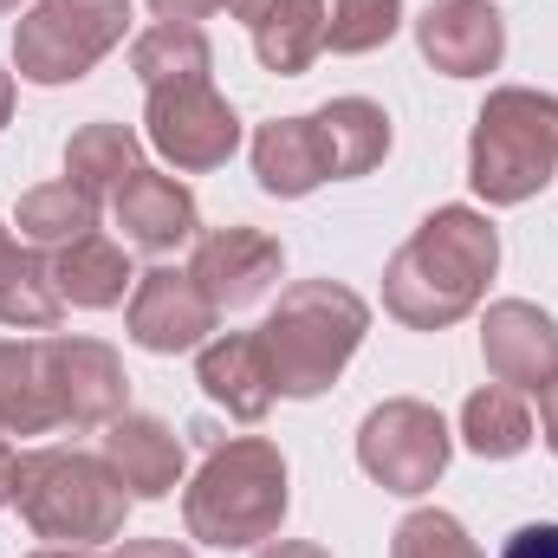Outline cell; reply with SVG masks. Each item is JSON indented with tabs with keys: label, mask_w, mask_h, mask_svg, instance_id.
<instances>
[{
	"label": "cell",
	"mask_w": 558,
	"mask_h": 558,
	"mask_svg": "<svg viewBox=\"0 0 558 558\" xmlns=\"http://www.w3.org/2000/svg\"><path fill=\"white\" fill-rule=\"evenodd\" d=\"M461 441L481 454V461H513L533 448V410L520 403V390L507 384H487L461 403Z\"/></svg>",
	"instance_id": "26"
},
{
	"label": "cell",
	"mask_w": 558,
	"mask_h": 558,
	"mask_svg": "<svg viewBox=\"0 0 558 558\" xmlns=\"http://www.w3.org/2000/svg\"><path fill=\"white\" fill-rule=\"evenodd\" d=\"M111 215H118V228H124V247H143V254H175V247H189V241L202 234L195 195H189L175 175H162V169H137V175L118 189Z\"/></svg>",
	"instance_id": "14"
},
{
	"label": "cell",
	"mask_w": 558,
	"mask_h": 558,
	"mask_svg": "<svg viewBox=\"0 0 558 558\" xmlns=\"http://www.w3.org/2000/svg\"><path fill=\"white\" fill-rule=\"evenodd\" d=\"M105 461L124 481L131 500H162L182 487V435L162 416H137L124 410L118 422H105Z\"/></svg>",
	"instance_id": "16"
},
{
	"label": "cell",
	"mask_w": 558,
	"mask_h": 558,
	"mask_svg": "<svg viewBox=\"0 0 558 558\" xmlns=\"http://www.w3.org/2000/svg\"><path fill=\"white\" fill-rule=\"evenodd\" d=\"M260 558H331V553L312 546V539H274V546H260Z\"/></svg>",
	"instance_id": "33"
},
{
	"label": "cell",
	"mask_w": 558,
	"mask_h": 558,
	"mask_svg": "<svg viewBox=\"0 0 558 558\" xmlns=\"http://www.w3.org/2000/svg\"><path fill=\"white\" fill-rule=\"evenodd\" d=\"M279 0H228V13H234V20H247V26H254V20H260V13H274Z\"/></svg>",
	"instance_id": "35"
},
{
	"label": "cell",
	"mask_w": 558,
	"mask_h": 558,
	"mask_svg": "<svg viewBox=\"0 0 558 558\" xmlns=\"http://www.w3.org/2000/svg\"><path fill=\"white\" fill-rule=\"evenodd\" d=\"M539 435H546V448L558 454V377L539 390Z\"/></svg>",
	"instance_id": "32"
},
{
	"label": "cell",
	"mask_w": 558,
	"mask_h": 558,
	"mask_svg": "<svg viewBox=\"0 0 558 558\" xmlns=\"http://www.w3.org/2000/svg\"><path fill=\"white\" fill-rule=\"evenodd\" d=\"M13 7H20V0H0V13H13Z\"/></svg>",
	"instance_id": "38"
},
{
	"label": "cell",
	"mask_w": 558,
	"mask_h": 558,
	"mask_svg": "<svg viewBox=\"0 0 558 558\" xmlns=\"http://www.w3.org/2000/svg\"><path fill=\"white\" fill-rule=\"evenodd\" d=\"M371 331V305L338 286V279H299L279 292V305L260 325V351H267V371H274V390L292 403H312L325 397L344 364L357 357Z\"/></svg>",
	"instance_id": "2"
},
{
	"label": "cell",
	"mask_w": 558,
	"mask_h": 558,
	"mask_svg": "<svg viewBox=\"0 0 558 558\" xmlns=\"http://www.w3.org/2000/svg\"><path fill=\"white\" fill-rule=\"evenodd\" d=\"M189 274H195V286L208 292L215 312H247V305H260V299L279 286V274H286V247H279L267 228H247V221L208 228V234H195Z\"/></svg>",
	"instance_id": "10"
},
{
	"label": "cell",
	"mask_w": 558,
	"mask_h": 558,
	"mask_svg": "<svg viewBox=\"0 0 558 558\" xmlns=\"http://www.w3.org/2000/svg\"><path fill=\"white\" fill-rule=\"evenodd\" d=\"M26 558H105L98 546H46V553H26Z\"/></svg>",
	"instance_id": "36"
},
{
	"label": "cell",
	"mask_w": 558,
	"mask_h": 558,
	"mask_svg": "<svg viewBox=\"0 0 558 558\" xmlns=\"http://www.w3.org/2000/svg\"><path fill=\"white\" fill-rule=\"evenodd\" d=\"M416 46L441 78H487L507 59V20L494 0H435L416 20Z\"/></svg>",
	"instance_id": "13"
},
{
	"label": "cell",
	"mask_w": 558,
	"mask_h": 558,
	"mask_svg": "<svg viewBox=\"0 0 558 558\" xmlns=\"http://www.w3.org/2000/svg\"><path fill=\"white\" fill-rule=\"evenodd\" d=\"M20 520L52 546H105L131 520V494L105 454L85 448H26L13 468Z\"/></svg>",
	"instance_id": "4"
},
{
	"label": "cell",
	"mask_w": 558,
	"mask_h": 558,
	"mask_svg": "<svg viewBox=\"0 0 558 558\" xmlns=\"http://www.w3.org/2000/svg\"><path fill=\"white\" fill-rule=\"evenodd\" d=\"M13 468H20V454H13L7 435H0V507H13Z\"/></svg>",
	"instance_id": "34"
},
{
	"label": "cell",
	"mask_w": 558,
	"mask_h": 558,
	"mask_svg": "<svg viewBox=\"0 0 558 558\" xmlns=\"http://www.w3.org/2000/svg\"><path fill=\"white\" fill-rule=\"evenodd\" d=\"M195 384L208 403H221L234 422H267L274 410V371L260 351V331H221L195 351Z\"/></svg>",
	"instance_id": "15"
},
{
	"label": "cell",
	"mask_w": 558,
	"mask_h": 558,
	"mask_svg": "<svg viewBox=\"0 0 558 558\" xmlns=\"http://www.w3.org/2000/svg\"><path fill=\"white\" fill-rule=\"evenodd\" d=\"M468 182L487 208H520L558 182V98L533 85H500L474 111Z\"/></svg>",
	"instance_id": "5"
},
{
	"label": "cell",
	"mask_w": 558,
	"mask_h": 558,
	"mask_svg": "<svg viewBox=\"0 0 558 558\" xmlns=\"http://www.w3.org/2000/svg\"><path fill=\"white\" fill-rule=\"evenodd\" d=\"M481 357L507 390H546L558 377V318L533 299H494L481 318Z\"/></svg>",
	"instance_id": "12"
},
{
	"label": "cell",
	"mask_w": 558,
	"mask_h": 558,
	"mask_svg": "<svg viewBox=\"0 0 558 558\" xmlns=\"http://www.w3.org/2000/svg\"><path fill=\"white\" fill-rule=\"evenodd\" d=\"M46 274H52V292L78 312H105V305H124V292L137 286L131 274V254L111 241V234H85L59 254H46Z\"/></svg>",
	"instance_id": "18"
},
{
	"label": "cell",
	"mask_w": 558,
	"mask_h": 558,
	"mask_svg": "<svg viewBox=\"0 0 558 558\" xmlns=\"http://www.w3.org/2000/svg\"><path fill=\"white\" fill-rule=\"evenodd\" d=\"M131 72L143 78V92L156 85H189V78H208L215 72V46L202 26L189 20H156L149 33L131 39Z\"/></svg>",
	"instance_id": "25"
},
{
	"label": "cell",
	"mask_w": 558,
	"mask_h": 558,
	"mask_svg": "<svg viewBox=\"0 0 558 558\" xmlns=\"http://www.w3.org/2000/svg\"><path fill=\"white\" fill-rule=\"evenodd\" d=\"M397 33H403V0H331L325 52H338V59H364V52L390 46Z\"/></svg>",
	"instance_id": "27"
},
{
	"label": "cell",
	"mask_w": 558,
	"mask_h": 558,
	"mask_svg": "<svg viewBox=\"0 0 558 558\" xmlns=\"http://www.w3.org/2000/svg\"><path fill=\"white\" fill-rule=\"evenodd\" d=\"M124 318H131V344L137 351L175 357V351H202L221 312L208 305V292L195 286L189 267H149L131 286V312Z\"/></svg>",
	"instance_id": "11"
},
{
	"label": "cell",
	"mask_w": 558,
	"mask_h": 558,
	"mask_svg": "<svg viewBox=\"0 0 558 558\" xmlns=\"http://www.w3.org/2000/svg\"><path fill=\"white\" fill-rule=\"evenodd\" d=\"M13 124V72H0V131Z\"/></svg>",
	"instance_id": "37"
},
{
	"label": "cell",
	"mask_w": 558,
	"mask_h": 558,
	"mask_svg": "<svg viewBox=\"0 0 558 558\" xmlns=\"http://www.w3.org/2000/svg\"><path fill=\"white\" fill-rule=\"evenodd\" d=\"M500 267V234L481 208H435L384 267V312L410 331L461 325Z\"/></svg>",
	"instance_id": "1"
},
{
	"label": "cell",
	"mask_w": 558,
	"mask_h": 558,
	"mask_svg": "<svg viewBox=\"0 0 558 558\" xmlns=\"http://www.w3.org/2000/svg\"><path fill=\"white\" fill-rule=\"evenodd\" d=\"M39 364L59 403V428H105L131 410V377L124 357L98 338H39Z\"/></svg>",
	"instance_id": "9"
},
{
	"label": "cell",
	"mask_w": 558,
	"mask_h": 558,
	"mask_svg": "<svg viewBox=\"0 0 558 558\" xmlns=\"http://www.w3.org/2000/svg\"><path fill=\"white\" fill-rule=\"evenodd\" d=\"M59 428V403L39 364V338H0V435Z\"/></svg>",
	"instance_id": "21"
},
{
	"label": "cell",
	"mask_w": 558,
	"mask_h": 558,
	"mask_svg": "<svg viewBox=\"0 0 558 558\" xmlns=\"http://www.w3.org/2000/svg\"><path fill=\"white\" fill-rule=\"evenodd\" d=\"M131 33V0H33L13 26V72L26 85H78Z\"/></svg>",
	"instance_id": "6"
},
{
	"label": "cell",
	"mask_w": 558,
	"mask_h": 558,
	"mask_svg": "<svg viewBox=\"0 0 558 558\" xmlns=\"http://www.w3.org/2000/svg\"><path fill=\"white\" fill-rule=\"evenodd\" d=\"M325 20L331 7L325 0H279L274 13H260L247 33H254V59L279 72V78H299L312 72V59L325 52Z\"/></svg>",
	"instance_id": "22"
},
{
	"label": "cell",
	"mask_w": 558,
	"mask_h": 558,
	"mask_svg": "<svg viewBox=\"0 0 558 558\" xmlns=\"http://www.w3.org/2000/svg\"><path fill=\"white\" fill-rule=\"evenodd\" d=\"M286 507H292V494H286V454H279V441H267V435L215 441L208 461L195 468L189 494H182L189 539L221 546V553H241V546L274 539Z\"/></svg>",
	"instance_id": "3"
},
{
	"label": "cell",
	"mask_w": 558,
	"mask_h": 558,
	"mask_svg": "<svg viewBox=\"0 0 558 558\" xmlns=\"http://www.w3.org/2000/svg\"><path fill=\"white\" fill-rule=\"evenodd\" d=\"M65 312V299L52 292V274L33 247H20L0 221V325L13 331H52Z\"/></svg>",
	"instance_id": "24"
},
{
	"label": "cell",
	"mask_w": 558,
	"mask_h": 558,
	"mask_svg": "<svg viewBox=\"0 0 558 558\" xmlns=\"http://www.w3.org/2000/svg\"><path fill=\"white\" fill-rule=\"evenodd\" d=\"M143 143H149L175 175H202V169H221V162L241 149V118H234V105H228L208 78L156 85V92L143 98Z\"/></svg>",
	"instance_id": "8"
},
{
	"label": "cell",
	"mask_w": 558,
	"mask_h": 558,
	"mask_svg": "<svg viewBox=\"0 0 558 558\" xmlns=\"http://www.w3.org/2000/svg\"><path fill=\"white\" fill-rule=\"evenodd\" d=\"M318 137H325V156H331V182H351V175H371L384 156H390V118L384 105L371 98H331L312 111Z\"/></svg>",
	"instance_id": "20"
},
{
	"label": "cell",
	"mask_w": 558,
	"mask_h": 558,
	"mask_svg": "<svg viewBox=\"0 0 558 558\" xmlns=\"http://www.w3.org/2000/svg\"><path fill=\"white\" fill-rule=\"evenodd\" d=\"M118 558H195L189 546H175V539H131Z\"/></svg>",
	"instance_id": "31"
},
{
	"label": "cell",
	"mask_w": 558,
	"mask_h": 558,
	"mask_svg": "<svg viewBox=\"0 0 558 558\" xmlns=\"http://www.w3.org/2000/svg\"><path fill=\"white\" fill-rule=\"evenodd\" d=\"M221 7H228V0H149L156 20H189V26L208 20V13H221Z\"/></svg>",
	"instance_id": "30"
},
{
	"label": "cell",
	"mask_w": 558,
	"mask_h": 558,
	"mask_svg": "<svg viewBox=\"0 0 558 558\" xmlns=\"http://www.w3.org/2000/svg\"><path fill=\"white\" fill-rule=\"evenodd\" d=\"M390 558H487V553L468 539V526H461L454 513L422 507V513H410V520L390 533Z\"/></svg>",
	"instance_id": "28"
},
{
	"label": "cell",
	"mask_w": 558,
	"mask_h": 558,
	"mask_svg": "<svg viewBox=\"0 0 558 558\" xmlns=\"http://www.w3.org/2000/svg\"><path fill=\"white\" fill-rule=\"evenodd\" d=\"M254 175L279 202H305L318 182H331V156L312 118H274L254 131Z\"/></svg>",
	"instance_id": "17"
},
{
	"label": "cell",
	"mask_w": 558,
	"mask_h": 558,
	"mask_svg": "<svg viewBox=\"0 0 558 558\" xmlns=\"http://www.w3.org/2000/svg\"><path fill=\"white\" fill-rule=\"evenodd\" d=\"M448 454H454V435H448L441 410H428L416 397L377 403V410L364 416V428H357V468H364L384 494H397V500L428 494V487L448 474Z\"/></svg>",
	"instance_id": "7"
},
{
	"label": "cell",
	"mask_w": 558,
	"mask_h": 558,
	"mask_svg": "<svg viewBox=\"0 0 558 558\" xmlns=\"http://www.w3.org/2000/svg\"><path fill=\"white\" fill-rule=\"evenodd\" d=\"M13 228H20V241H26L33 254H59V247H72V241L98 234V202H92L85 189H72V182H39V189L20 195Z\"/></svg>",
	"instance_id": "23"
},
{
	"label": "cell",
	"mask_w": 558,
	"mask_h": 558,
	"mask_svg": "<svg viewBox=\"0 0 558 558\" xmlns=\"http://www.w3.org/2000/svg\"><path fill=\"white\" fill-rule=\"evenodd\" d=\"M500 558H558V520H546V526H520V533L500 546Z\"/></svg>",
	"instance_id": "29"
},
{
	"label": "cell",
	"mask_w": 558,
	"mask_h": 558,
	"mask_svg": "<svg viewBox=\"0 0 558 558\" xmlns=\"http://www.w3.org/2000/svg\"><path fill=\"white\" fill-rule=\"evenodd\" d=\"M137 169H143V137L131 124L98 118V124L72 131V143H65V182L85 189L92 202H118V189H124Z\"/></svg>",
	"instance_id": "19"
}]
</instances>
